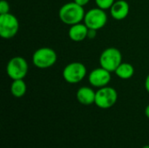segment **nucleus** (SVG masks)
<instances>
[{"label":"nucleus","instance_id":"f257e3e1","mask_svg":"<svg viewBox=\"0 0 149 148\" xmlns=\"http://www.w3.org/2000/svg\"><path fill=\"white\" fill-rule=\"evenodd\" d=\"M86 12L84 7L79 5L75 2H69L62 5L58 10V17L60 21L67 25H73L84 21Z\"/></svg>","mask_w":149,"mask_h":148},{"label":"nucleus","instance_id":"f03ea898","mask_svg":"<svg viewBox=\"0 0 149 148\" xmlns=\"http://www.w3.org/2000/svg\"><path fill=\"white\" fill-rule=\"evenodd\" d=\"M58 59L56 51L50 47H41L32 54V64L39 69H47L53 66Z\"/></svg>","mask_w":149,"mask_h":148},{"label":"nucleus","instance_id":"7ed1b4c3","mask_svg":"<svg viewBox=\"0 0 149 148\" xmlns=\"http://www.w3.org/2000/svg\"><path fill=\"white\" fill-rule=\"evenodd\" d=\"M122 63V54L120 51L115 47L105 49L100 56V65L101 67L114 72L119 65Z\"/></svg>","mask_w":149,"mask_h":148},{"label":"nucleus","instance_id":"20e7f679","mask_svg":"<svg viewBox=\"0 0 149 148\" xmlns=\"http://www.w3.org/2000/svg\"><path fill=\"white\" fill-rule=\"evenodd\" d=\"M29 65L25 58L20 56L11 58L6 65V73L12 80L24 79L28 73Z\"/></svg>","mask_w":149,"mask_h":148},{"label":"nucleus","instance_id":"39448f33","mask_svg":"<svg viewBox=\"0 0 149 148\" xmlns=\"http://www.w3.org/2000/svg\"><path fill=\"white\" fill-rule=\"evenodd\" d=\"M87 73L86 67L80 62H72L66 65L62 72L63 78L69 84H78L82 81Z\"/></svg>","mask_w":149,"mask_h":148},{"label":"nucleus","instance_id":"423d86ee","mask_svg":"<svg viewBox=\"0 0 149 148\" xmlns=\"http://www.w3.org/2000/svg\"><path fill=\"white\" fill-rule=\"evenodd\" d=\"M19 29V22L17 17L11 13L0 14V36L3 39L14 38Z\"/></svg>","mask_w":149,"mask_h":148},{"label":"nucleus","instance_id":"0eeeda50","mask_svg":"<svg viewBox=\"0 0 149 148\" xmlns=\"http://www.w3.org/2000/svg\"><path fill=\"white\" fill-rule=\"evenodd\" d=\"M118 99L117 91L111 86H105L99 88L96 92L95 105L100 109H109L113 107Z\"/></svg>","mask_w":149,"mask_h":148},{"label":"nucleus","instance_id":"6e6552de","mask_svg":"<svg viewBox=\"0 0 149 148\" xmlns=\"http://www.w3.org/2000/svg\"><path fill=\"white\" fill-rule=\"evenodd\" d=\"M107 15L105 10L97 7L93 8L86 12L84 24L88 27V29L99 31L107 24Z\"/></svg>","mask_w":149,"mask_h":148},{"label":"nucleus","instance_id":"1a4fd4ad","mask_svg":"<svg viewBox=\"0 0 149 148\" xmlns=\"http://www.w3.org/2000/svg\"><path fill=\"white\" fill-rule=\"evenodd\" d=\"M111 79V72L101 66L93 69L88 75L90 85L96 88H102L108 85Z\"/></svg>","mask_w":149,"mask_h":148},{"label":"nucleus","instance_id":"9d476101","mask_svg":"<svg viewBox=\"0 0 149 148\" xmlns=\"http://www.w3.org/2000/svg\"><path fill=\"white\" fill-rule=\"evenodd\" d=\"M130 7L127 1L118 0L110 8V13L113 19L115 20H123L129 14Z\"/></svg>","mask_w":149,"mask_h":148},{"label":"nucleus","instance_id":"9b49d317","mask_svg":"<svg viewBox=\"0 0 149 148\" xmlns=\"http://www.w3.org/2000/svg\"><path fill=\"white\" fill-rule=\"evenodd\" d=\"M88 30V27L84 23H79L70 26L68 36L73 42H81L87 38Z\"/></svg>","mask_w":149,"mask_h":148},{"label":"nucleus","instance_id":"f8f14e48","mask_svg":"<svg viewBox=\"0 0 149 148\" xmlns=\"http://www.w3.org/2000/svg\"><path fill=\"white\" fill-rule=\"evenodd\" d=\"M96 92L93 91L91 87L82 86L79 88L76 93V98L78 101L84 106H90L95 103Z\"/></svg>","mask_w":149,"mask_h":148},{"label":"nucleus","instance_id":"ddd939ff","mask_svg":"<svg viewBox=\"0 0 149 148\" xmlns=\"http://www.w3.org/2000/svg\"><path fill=\"white\" fill-rule=\"evenodd\" d=\"M114 73L116 74L117 77H119L121 79L124 80L130 79L134 74V67L129 63L122 62L119 65V67L115 70Z\"/></svg>","mask_w":149,"mask_h":148},{"label":"nucleus","instance_id":"4468645a","mask_svg":"<svg viewBox=\"0 0 149 148\" xmlns=\"http://www.w3.org/2000/svg\"><path fill=\"white\" fill-rule=\"evenodd\" d=\"M27 90V86L24 79H15L12 80L10 85V93L16 98L23 97Z\"/></svg>","mask_w":149,"mask_h":148},{"label":"nucleus","instance_id":"2eb2a0df","mask_svg":"<svg viewBox=\"0 0 149 148\" xmlns=\"http://www.w3.org/2000/svg\"><path fill=\"white\" fill-rule=\"evenodd\" d=\"M97 7L102 10H110L112 5L114 3L115 0H94Z\"/></svg>","mask_w":149,"mask_h":148},{"label":"nucleus","instance_id":"dca6fc26","mask_svg":"<svg viewBox=\"0 0 149 148\" xmlns=\"http://www.w3.org/2000/svg\"><path fill=\"white\" fill-rule=\"evenodd\" d=\"M10 12V4L5 0H1L0 2V14H5Z\"/></svg>","mask_w":149,"mask_h":148},{"label":"nucleus","instance_id":"f3484780","mask_svg":"<svg viewBox=\"0 0 149 148\" xmlns=\"http://www.w3.org/2000/svg\"><path fill=\"white\" fill-rule=\"evenodd\" d=\"M96 33H97V31L96 30H93V29H89L88 30V34H87V38H94L95 36H96Z\"/></svg>","mask_w":149,"mask_h":148},{"label":"nucleus","instance_id":"a211bd4d","mask_svg":"<svg viewBox=\"0 0 149 148\" xmlns=\"http://www.w3.org/2000/svg\"><path fill=\"white\" fill-rule=\"evenodd\" d=\"M73 2H75V3H78L79 5H80V6L84 7V6H86V4H88V3H89L90 0H73Z\"/></svg>","mask_w":149,"mask_h":148},{"label":"nucleus","instance_id":"6ab92c4d","mask_svg":"<svg viewBox=\"0 0 149 148\" xmlns=\"http://www.w3.org/2000/svg\"><path fill=\"white\" fill-rule=\"evenodd\" d=\"M145 88H146L147 92L149 93V74L147 76V78L145 79Z\"/></svg>","mask_w":149,"mask_h":148},{"label":"nucleus","instance_id":"aec40b11","mask_svg":"<svg viewBox=\"0 0 149 148\" xmlns=\"http://www.w3.org/2000/svg\"><path fill=\"white\" fill-rule=\"evenodd\" d=\"M145 115L147 116V118H148L149 119V105L148 106H147V107H146V109H145Z\"/></svg>","mask_w":149,"mask_h":148},{"label":"nucleus","instance_id":"412c9836","mask_svg":"<svg viewBox=\"0 0 149 148\" xmlns=\"http://www.w3.org/2000/svg\"><path fill=\"white\" fill-rule=\"evenodd\" d=\"M142 148H149V145H146V146H144Z\"/></svg>","mask_w":149,"mask_h":148}]
</instances>
